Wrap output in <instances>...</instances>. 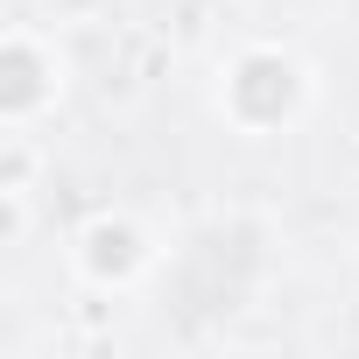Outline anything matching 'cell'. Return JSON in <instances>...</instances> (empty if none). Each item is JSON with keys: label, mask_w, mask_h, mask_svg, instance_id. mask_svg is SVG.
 Wrapping results in <instances>:
<instances>
[{"label": "cell", "mask_w": 359, "mask_h": 359, "mask_svg": "<svg viewBox=\"0 0 359 359\" xmlns=\"http://www.w3.org/2000/svg\"><path fill=\"white\" fill-rule=\"evenodd\" d=\"M141 261H148V247H141V233H134L127 219H99V226L85 233V268H92L99 282H127Z\"/></svg>", "instance_id": "obj_3"}, {"label": "cell", "mask_w": 359, "mask_h": 359, "mask_svg": "<svg viewBox=\"0 0 359 359\" xmlns=\"http://www.w3.org/2000/svg\"><path fill=\"white\" fill-rule=\"evenodd\" d=\"M50 99V64H43V50L36 43H8V50H0V113H8V120H22V113H36Z\"/></svg>", "instance_id": "obj_2"}, {"label": "cell", "mask_w": 359, "mask_h": 359, "mask_svg": "<svg viewBox=\"0 0 359 359\" xmlns=\"http://www.w3.org/2000/svg\"><path fill=\"white\" fill-rule=\"evenodd\" d=\"M296 99H303V71H296V57H282V50H254V57H240L233 78H226V106H233L240 127H282V120L296 113Z\"/></svg>", "instance_id": "obj_1"}]
</instances>
